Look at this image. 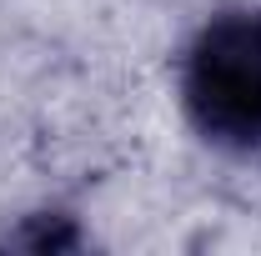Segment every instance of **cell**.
<instances>
[{
	"label": "cell",
	"mask_w": 261,
	"mask_h": 256,
	"mask_svg": "<svg viewBox=\"0 0 261 256\" xmlns=\"http://www.w3.org/2000/svg\"><path fill=\"white\" fill-rule=\"evenodd\" d=\"M181 100L201 141L236 156L261 151V5L221 10L196 31L181 65Z\"/></svg>",
	"instance_id": "6da1fadb"
}]
</instances>
